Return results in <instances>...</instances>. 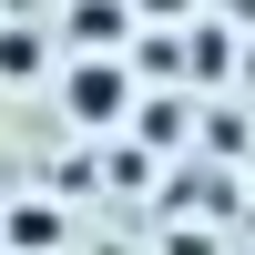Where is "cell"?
I'll return each instance as SVG.
<instances>
[{"mask_svg":"<svg viewBox=\"0 0 255 255\" xmlns=\"http://www.w3.org/2000/svg\"><path fill=\"white\" fill-rule=\"evenodd\" d=\"M133 102H143V82H133V61H123V51H72V72H61V113H72V133L113 143Z\"/></svg>","mask_w":255,"mask_h":255,"instance_id":"6da1fadb","label":"cell"},{"mask_svg":"<svg viewBox=\"0 0 255 255\" xmlns=\"http://www.w3.org/2000/svg\"><path fill=\"white\" fill-rule=\"evenodd\" d=\"M133 31H143L133 0H61V41L72 51H133Z\"/></svg>","mask_w":255,"mask_h":255,"instance_id":"7a4b0ae2","label":"cell"},{"mask_svg":"<svg viewBox=\"0 0 255 255\" xmlns=\"http://www.w3.org/2000/svg\"><path fill=\"white\" fill-rule=\"evenodd\" d=\"M0 235H10L20 255H51V245H61V215H51V204H10V215H0Z\"/></svg>","mask_w":255,"mask_h":255,"instance_id":"3957f363","label":"cell"},{"mask_svg":"<svg viewBox=\"0 0 255 255\" xmlns=\"http://www.w3.org/2000/svg\"><path fill=\"white\" fill-rule=\"evenodd\" d=\"M41 31H20V20H0V82H41Z\"/></svg>","mask_w":255,"mask_h":255,"instance_id":"277c9868","label":"cell"}]
</instances>
